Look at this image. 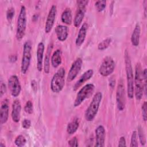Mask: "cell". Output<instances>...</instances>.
Instances as JSON below:
<instances>
[{
  "instance_id": "6da1fadb",
  "label": "cell",
  "mask_w": 147,
  "mask_h": 147,
  "mask_svg": "<svg viewBox=\"0 0 147 147\" xmlns=\"http://www.w3.org/2000/svg\"><path fill=\"white\" fill-rule=\"evenodd\" d=\"M125 70L127 83V95L129 98L133 99L134 97V74L129 53L127 50L124 53Z\"/></svg>"
},
{
  "instance_id": "7a4b0ae2",
  "label": "cell",
  "mask_w": 147,
  "mask_h": 147,
  "mask_svg": "<svg viewBox=\"0 0 147 147\" xmlns=\"http://www.w3.org/2000/svg\"><path fill=\"white\" fill-rule=\"evenodd\" d=\"M144 92L142 70L141 64L137 63L135 67L134 75V95L136 100L141 99Z\"/></svg>"
},
{
  "instance_id": "3957f363",
  "label": "cell",
  "mask_w": 147,
  "mask_h": 147,
  "mask_svg": "<svg viewBox=\"0 0 147 147\" xmlns=\"http://www.w3.org/2000/svg\"><path fill=\"white\" fill-rule=\"evenodd\" d=\"M102 99V94L100 92H97L94 94L91 102L85 111L84 117L87 121L90 122L94 120L98 113Z\"/></svg>"
},
{
  "instance_id": "277c9868",
  "label": "cell",
  "mask_w": 147,
  "mask_h": 147,
  "mask_svg": "<svg viewBox=\"0 0 147 147\" xmlns=\"http://www.w3.org/2000/svg\"><path fill=\"white\" fill-rule=\"evenodd\" d=\"M65 71L63 67H60L53 75L50 84V88L54 93L61 91L65 85Z\"/></svg>"
},
{
  "instance_id": "5b68a950",
  "label": "cell",
  "mask_w": 147,
  "mask_h": 147,
  "mask_svg": "<svg viewBox=\"0 0 147 147\" xmlns=\"http://www.w3.org/2000/svg\"><path fill=\"white\" fill-rule=\"evenodd\" d=\"M26 11L25 6L21 7L20 13L17 19L16 38L17 40H21L25 36L26 28Z\"/></svg>"
},
{
  "instance_id": "8992f818",
  "label": "cell",
  "mask_w": 147,
  "mask_h": 147,
  "mask_svg": "<svg viewBox=\"0 0 147 147\" xmlns=\"http://www.w3.org/2000/svg\"><path fill=\"white\" fill-rule=\"evenodd\" d=\"M32 42L30 40L26 41L24 44L22 57L21 64V71L25 74L28 71L32 59Z\"/></svg>"
},
{
  "instance_id": "52a82bcc",
  "label": "cell",
  "mask_w": 147,
  "mask_h": 147,
  "mask_svg": "<svg viewBox=\"0 0 147 147\" xmlns=\"http://www.w3.org/2000/svg\"><path fill=\"white\" fill-rule=\"evenodd\" d=\"M95 86L92 83H88L84 86L77 93L75 100L74 103V107L79 106L87 98H89L93 93Z\"/></svg>"
},
{
  "instance_id": "ba28073f",
  "label": "cell",
  "mask_w": 147,
  "mask_h": 147,
  "mask_svg": "<svg viewBox=\"0 0 147 147\" xmlns=\"http://www.w3.org/2000/svg\"><path fill=\"white\" fill-rule=\"evenodd\" d=\"M115 63L110 56H106L102 61L99 68V73L103 77L110 75L114 71Z\"/></svg>"
},
{
  "instance_id": "9c48e42d",
  "label": "cell",
  "mask_w": 147,
  "mask_h": 147,
  "mask_svg": "<svg viewBox=\"0 0 147 147\" xmlns=\"http://www.w3.org/2000/svg\"><path fill=\"white\" fill-rule=\"evenodd\" d=\"M88 1L78 0L76 1L78 9L74 20V25L75 27H79L82 24L86 11V6L88 3Z\"/></svg>"
},
{
  "instance_id": "30bf717a",
  "label": "cell",
  "mask_w": 147,
  "mask_h": 147,
  "mask_svg": "<svg viewBox=\"0 0 147 147\" xmlns=\"http://www.w3.org/2000/svg\"><path fill=\"white\" fill-rule=\"evenodd\" d=\"M116 102L117 106L119 111H122L125 107L126 96L125 86L122 79L118 82L116 91Z\"/></svg>"
},
{
  "instance_id": "8fae6325",
  "label": "cell",
  "mask_w": 147,
  "mask_h": 147,
  "mask_svg": "<svg viewBox=\"0 0 147 147\" xmlns=\"http://www.w3.org/2000/svg\"><path fill=\"white\" fill-rule=\"evenodd\" d=\"M8 86L12 96L17 97L20 95L21 91V86L17 76L13 75L9 78Z\"/></svg>"
},
{
  "instance_id": "7c38bea8",
  "label": "cell",
  "mask_w": 147,
  "mask_h": 147,
  "mask_svg": "<svg viewBox=\"0 0 147 147\" xmlns=\"http://www.w3.org/2000/svg\"><path fill=\"white\" fill-rule=\"evenodd\" d=\"M82 64L83 61L82 59L80 57L76 59L72 64L67 78V81L68 82H71L75 79L82 68Z\"/></svg>"
},
{
  "instance_id": "4fadbf2b",
  "label": "cell",
  "mask_w": 147,
  "mask_h": 147,
  "mask_svg": "<svg viewBox=\"0 0 147 147\" xmlns=\"http://www.w3.org/2000/svg\"><path fill=\"white\" fill-rule=\"evenodd\" d=\"M56 14H57V7L55 5H53L51 6L49 11V13L47 18V20L45 22L44 30L46 33H49L51 31L55 24Z\"/></svg>"
},
{
  "instance_id": "5bb4252c",
  "label": "cell",
  "mask_w": 147,
  "mask_h": 147,
  "mask_svg": "<svg viewBox=\"0 0 147 147\" xmlns=\"http://www.w3.org/2000/svg\"><path fill=\"white\" fill-rule=\"evenodd\" d=\"M95 146L103 147L106 138V131L103 126L99 125L95 129Z\"/></svg>"
},
{
  "instance_id": "9a60e30c",
  "label": "cell",
  "mask_w": 147,
  "mask_h": 147,
  "mask_svg": "<svg viewBox=\"0 0 147 147\" xmlns=\"http://www.w3.org/2000/svg\"><path fill=\"white\" fill-rule=\"evenodd\" d=\"M94 75V71L92 69H88L84 72L80 78L76 81L73 86V91H77L86 81L90 79Z\"/></svg>"
},
{
  "instance_id": "2e32d148",
  "label": "cell",
  "mask_w": 147,
  "mask_h": 147,
  "mask_svg": "<svg viewBox=\"0 0 147 147\" xmlns=\"http://www.w3.org/2000/svg\"><path fill=\"white\" fill-rule=\"evenodd\" d=\"M21 102L18 99H16L12 103V110H11V118L13 121L18 123L21 118Z\"/></svg>"
},
{
  "instance_id": "e0dca14e",
  "label": "cell",
  "mask_w": 147,
  "mask_h": 147,
  "mask_svg": "<svg viewBox=\"0 0 147 147\" xmlns=\"http://www.w3.org/2000/svg\"><path fill=\"white\" fill-rule=\"evenodd\" d=\"M9 100L6 99L1 103L0 108V122L1 124L5 123L9 118Z\"/></svg>"
},
{
  "instance_id": "ac0fdd59",
  "label": "cell",
  "mask_w": 147,
  "mask_h": 147,
  "mask_svg": "<svg viewBox=\"0 0 147 147\" xmlns=\"http://www.w3.org/2000/svg\"><path fill=\"white\" fill-rule=\"evenodd\" d=\"M45 46L42 42H40L38 44L37 48V69L39 72L42 70L43 66V57L44 53Z\"/></svg>"
},
{
  "instance_id": "d6986e66",
  "label": "cell",
  "mask_w": 147,
  "mask_h": 147,
  "mask_svg": "<svg viewBox=\"0 0 147 147\" xmlns=\"http://www.w3.org/2000/svg\"><path fill=\"white\" fill-rule=\"evenodd\" d=\"M88 27V24L85 22L83 24L80 28L75 40V44L77 47H80L84 42L87 35Z\"/></svg>"
},
{
  "instance_id": "ffe728a7",
  "label": "cell",
  "mask_w": 147,
  "mask_h": 147,
  "mask_svg": "<svg viewBox=\"0 0 147 147\" xmlns=\"http://www.w3.org/2000/svg\"><path fill=\"white\" fill-rule=\"evenodd\" d=\"M55 33L60 41H64L68 36V28L65 25H57L55 28Z\"/></svg>"
},
{
  "instance_id": "44dd1931",
  "label": "cell",
  "mask_w": 147,
  "mask_h": 147,
  "mask_svg": "<svg viewBox=\"0 0 147 147\" xmlns=\"http://www.w3.org/2000/svg\"><path fill=\"white\" fill-rule=\"evenodd\" d=\"M141 34V27L138 23H137L135 25L134 29L131 35V42L134 47L138 46L140 44Z\"/></svg>"
},
{
  "instance_id": "7402d4cb",
  "label": "cell",
  "mask_w": 147,
  "mask_h": 147,
  "mask_svg": "<svg viewBox=\"0 0 147 147\" xmlns=\"http://www.w3.org/2000/svg\"><path fill=\"white\" fill-rule=\"evenodd\" d=\"M61 51L59 49L55 51L51 58V63L53 68H57L62 62Z\"/></svg>"
},
{
  "instance_id": "603a6c76",
  "label": "cell",
  "mask_w": 147,
  "mask_h": 147,
  "mask_svg": "<svg viewBox=\"0 0 147 147\" xmlns=\"http://www.w3.org/2000/svg\"><path fill=\"white\" fill-rule=\"evenodd\" d=\"M80 121L78 118H75L72 121L69 122L67 126V132L69 134H73L79 128Z\"/></svg>"
},
{
  "instance_id": "cb8c5ba5",
  "label": "cell",
  "mask_w": 147,
  "mask_h": 147,
  "mask_svg": "<svg viewBox=\"0 0 147 147\" xmlns=\"http://www.w3.org/2000/svg\"><path fill=\"white\" fill-rule=\"evenodd\" d=\"M61 20L62 22L66 25H71L72 21V11L69 8H66L62 13L61 16Z\"/></svg>"
},
{
  "instance_id": "d4e9b609",
  "label": "cell",
  "mask_w": 147,
  "mask_h": 147,
  "mask_svg": "<svg viewBox=\"0 0 147 147\" xmlns=\"http://www.w3.org/2000/svg\"><path fill=\"white\" fill-rule=\"evenodd\" d=\"M52 49V44L48 46L44 61V71L45 74H49L50 71V55Z\"/></svg>"
},
{
  "instance_id": "484cf974",
  "label": "cell",
  "mask_w": 147,
  "mask_h": 147,
  "mask_svg": "<svg viewBox=\"0 0 147 147\" xmlns=\"http://www.w3.org/2000/svg\"><path fill=\"white\" fill-rule=\"evenodd\" d=\"M137 133H138L137 136L139 138L140 142L141 145L142 146H144L146 142V137H145V134L144 129L141 126H139L138 127V132Z\"/></svg>"
},
{
  "instance_id": "4316f807",
  "label": "cell",
  "mask_w": 147,
  "mask_h": 147,
  "mask_svg": "<svg viewBox=\"0 0 147 147\" xmlns=\"http://www.w3.org/2000/svg\"><path fill=\"white\" fill-rule=\"evenodd\" d=\"M111 42V38L110 37H108L99 43V44L98 45V49L99 51H104L109 47Z\"/></svg>"
},
{
  "instance_id": "83f0119b",
  "label": "cell",
  "mask_w": 147,
  "mask_h": 147,
  "mask_svg": "<svg viewBox=\"0 0 147 147\" xmlns=\"http://www.w3.org/2000/svg\"><path fill=\"white\" fill-rule=\"evenodd\" d=\"M26 142V140L25 137L21 134L18 135L14 140V144L16 146L18 147L23 146L25 145Z\"/></svg>"
},
{
  "instance_id": "f1b7e54d",
  "label": "cell",
  "mask_w": 147,
  "mask_h": 147,
  "mask_svg": "<svg viewBox=\"0 0 147 147\" xmlns=\"http://www.w3.org/2000/svg\"><path fill=\"white\" fill-rule=\"evenodd\" d=\"M106 6V1H97L95 3V7L98 12L102 11Z\"/></svg>"
},
{
  "instance_id": "f546056e",
  "label": "cell",
  "mask_w": 147,
  "mask_h": 147,
  "mask_svg": "<svg viewBox=\"0 0 147 147\" xmlns=\"http://www.w3.org/2000/svg\"><path fill=\"white\" fill-rule=\"evenodd\" d=\"M138 145V136L137 132L136 131H133L131 136V140H130V147H137Z\"/></svg>"
},
{
  "instance_id": "4dcf8cb0",
  "label": "cell",
  "mask_w": 147,
  "mask_h": 147,
  "mask_svg": "<svg viewBox=\"0 0 147 147\" xmlns=\"http://www.w3.org/2000/svg\"><path fill=\"white\" fill-rule=\"evenodd\" d=\"M24 110L25 111L29 114H31L33 113V103L30 100H28L24 106Z\"/></svg>"
},
{
  "instance_id": "1f68e13d",
  "label": "cell",
  "mask_w": 147,
  "mask_h": 147,
  "mask_svg": "<svg viewBox=\"0 0 147 147\" xmlns=\"http://www.w3.org/2000/svg\"><path fill=\"white\" fill-rule=\"evenodd\" d=\"M15 14V10L13 7H9L6 11V18L8 21H11Z\"/></svg>"
},
{
  "instance_id": "d6a6232c",
  "label": "cell",
  "mask_w": 147,
  "mask_h": 147,
  "mask_svg": "<svg viewBox=\"0 0 147 147\" xmlns=\"http://www.w3.org/2000/svg\"><path fill=\"white\" fill-rule=\"evenodd\" d=\"M141 110H142V116L143 120L145 122L147 119V104L146 102L145 101L141 106Z\"/></svg>"
},
{
  "instance_id": "836d02e7",
  "label": "cell",
  "mask_w": 147,
  "mask_h": 147,
  "mask_svg": "<svg viewBox=\"0 0 147 147\" xmlns=\"http://www.w3.org/2000/svg\"><path fill=\"white\" fill-rule=\"evenodd\" d=\"M68 145L71 147H77L78 146V140L76 137H72L68 141Z\"/></svg>"
},
{
  "instance_id": "e575fe53",
  "label": "cell",
  "mask_w": 147,
  "mask_h": 147,
  "mask_svg": "<svg viewBox=\"0 0 147 147\" xmlns=\"http://www.w3.org/2000/svg\"><path fill=\"white\" fill-rule=\"evenodd\" d=\"M142 79L144 80V91L145 93V95L146 94V79H147V70L146 68L144 69L142 71Z\"/></svg>"
},
{
  "instance_id": "d590c367",
  "label": "cell",
  "mask_w": 147,
  "mask_h": 147,
  "mask_svg": "<svg viewBox=\"0 0 147 147\" xmlns=\"http://www.w3.org/2000/svg\"><path fill=\"white\" fill-rule=\"evenodd\" d=\"M31 126V122L29 119H25L22 122V126L25 129H28Z\"/></svg>"
},
{
  "instance_id": "8d00e7d4",
  "label": "cell",
  "mask_w": 147,
  "mask_h": 147,
  "mask_svg": "<svg viewBox=\"0 0 147 147\" xmlns=\"http://www.w3.org/2000/svg\"><path fill=\"white\" fill-rule=\"evenodd\" d=\"M6 92V84L3 83H1L0 87V96H2L5 92Z\"/></svg>"
},
{
  "instance_id": "74e56055",
  "label": "cell",
  "mask_w": 147,
  "mask_h": 147,
  "mask_svg": "<svg viewBox=\"0 0 147 147\" xmlns=\"http://www.w3.org/2000/svg\"><path fill=\"white\" fill-rule=\"evenodd\" d=\"M118 146H126V140L125 137L122 136L120 137L119 142H118Z\"/></svg>"
},
{
  "instance_id": "f35d334b",
  "label": "cell",
  "mask_w": 147,
  "mask_h": 147,
  "mask_svg": "<svg viewBox=\"0 0 147 147\" xmlns=\"http://www.w3.org/2000/svg\"><path fill=\"white\" fill-rule=\"evenodd\" d=\"M31 86H32V90L36 92L37 90V82L35 80H33L31 82Z\"/></svg>"
},
{
  "instance_id": "ab89813d",
  "label": "cell",
  "mask_w": 147,
  "mask_h": 147,
  "mask_svg": "<svg viewBox=\"0 0 147 147\" xmlns=\"http://www.w3.org/2000/svg\"><path fill=\"white\" fill-rule=\"evenodd\" d=\"M115 84V79H114L113 78H111V79H109V86L111 88H114V86Z\"/></svg>"
},
{
  "instance_id": "60d3db41",
  "label": "cell",
  "mask_w": 147,
  "mask_h": 147,
  "mask_svg": "<svg viewBox=\"0 0 147 147\" xmlns=\"http://www.w3.org/2000/svg\"><path fill=\"white\" fill-rule=\"evenodd\" d=\"M9 59L11 63H14L17 61V56L16 55H10L9 57Z\"/></svg>"
},
{
  "instance_id": "b9f144b4",
  "label": "cell",
  "mask_w": 147,
  "mask_h": 147,
  "mask_svg": "<svg viewBox=\"0 0 147 147\" xmlns=\"http://www.w3.org/2000/svg\"><path fill=\"white\" fill-rule=\"evenodd\" d=\"M143 5H144V15L145 17H146V7H147V1L145 0L143 2Z\"/></svg>"
},
{
  "instance_id": "7bdbcfd3",
  "label": "cell",
  "mask_w": 147,
  "mask_h": 147,
  "mask_svg": "<svg viewBox=\"0 0 147 147\" xmlns=\"http://www.w3.org/2000/svg\"><path fill=\"white\" fill-rule=\"evenodd\" d=\"M38 15L37 14H35L33 16V17H32V20L33 21H36L38 19Z\"/></svg>"
},
{
  "instance_id": "ee69618b",
  "label": "cell",
  "mask_w": 147,
  "mask_h": 147,
  "mask_svg": "<svg viewBox=\"0 0 147 147\" xmlns=\"http://www.w3.org/2000/svg\"><path fill=\"white\" fill-rule=\"evenodd\" d=\"M5 144H3L2 142H1L0 143V147H5Z\"/></svg>"
}]
</instances>
